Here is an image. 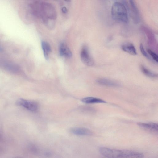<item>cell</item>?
<instances>
[{
    "label": "cell",
    "mask_w": 158,
    "mask_h": 158,
    "mask_svg": "<svg viewBox=\"0 0 158 158\" xmlns=\"http://www.w3.org/2000/svg\"><path fill=\"white\" fill-rule=\"evenodd\" d=\"M147 51L153 60L156 62H158V56L157 54L149 49H147Z\"/></svg>",
    "instance_id": "9a60e30c"
},
{
    "label": "cell",
    "mask_w": 158,
    "mask_h": 158,
    "mask_svg": "<svg viewBox=\"0 0 158 158\" xmlns=\"http://www.w3.org/2000/svg\"><path fill=\"white\" fill-rule=\"evenodd\" d=\"M41 46L44 57L46 60H48L49 54L51 51L50 46L47 42L43 41L41 42Z\"/></svg>",
    "instance_id": "4fadbf2b"
},
{
    "label": "cell",
    "mask_w": 158,
    "mask_h": 158,
    "mask_svg": "<svg viewBox=\"0 0 158 158\" xmlns=\"http://www.w3.org/2000/svg\"><path fill=\"white\" fill-rule=\"evenodd\" d=\"M70 131L75 135L81 136H91L92 132L89 129L85 127H74L70 129Z\"/></svg>",
    "instance_id": "52a82bcc"
},
{
    "label": "cell",
    "mask_w": 158,
    "mask_h": 158,
    "mask_svg": "<svg viewBox=\"0 0 158 158\" xmlns=\"http://www.w3.org/2000/svg\"></svg>",
    "instance_id": "d6986e66"
},
{
    "label": "cell",
    "mask_w": 158,
    "mask_h": 158,
    "mask_svg": "<svg viewBox=\"0 0 158 158\" xmlns=\"http://www.w3.org/2000/svg\"><path fill=\"white\" fill-rule=\"evenodd\" d=\"M141 69L142 72L148 77L154 78L157 76V74L151 72L143 65L141 66Z\"/></svg>",
    "instance_id": "5bb4252c"
},
{
    "label": "cell",
    "mask_w": 158,
    "mask_h": 158,
    "mask_svg": "<svg viewBox=\"0 0 158 158\" xmlns=\"http://www.w3.org/2000/svg\"><path fill=\"white\" fill-rule=\"evenodd\" d=\"M59 53L61 56L67 58H70L72 56V53L70 50L64 43H61L59 47Z\"/></svg>",
    "instance_id": "9c48e42d"
},
{
    "label": "cell",
    "mask_w": 158,
    "mask_h": 158,
    "mask_svg": "<svg viewBox=\"0 0 158 158\" xmlns=\"http://www.w3.org/2000/svg\"><path fill=\"white\" fill-rule=\"evenodd\" d=\"M99 150L100 154L106 158H143L144 157L142 153L130 150L101 147Z\"/></svg>",
    "instance_id": "7a4b0ae2"
},
{
    "label": "cell",
    "mask_w": 158,
    "mask_h": 158,
    "mask_svg": "<svg viewBox=\"0 0 158 158\" xmlns=\"http://www.w3.org/2000/svg\"><path fill=\"white\" fill-rule=\"evenodd\" d=\"M121 48L124 51L134 56L137 55L136 49L134 45L130 43H126L123 44Z\"/></svg>",
    "instance_id": "30bf717a"
},
{
    "label": "cell",
    "mask_w": 158,
    "mask_h": 158,
    "mask_svg": "<svg viewBox=\"0 0 158 158\" xmlns=\"http://www.w3.org/2000/svg\"><path fill=\"white\" fill-rule=\"evenodd\" d=\"M139 48L140 50L142 55L147 59H150V56L145 51L143 47V46L142 44H140Z\"/></svg>",
    "instance_id": "2e32d148"
},
{
    "label": "cell",
    "mask_w": 158,
    "mask_h": 158,
    "mask_svg": "<svg viewBox=\"0 0 158 158\" xmlns=\"http://www.w3.org/2000/svg\"><path fill=\"white\" fill-rule=\"evenodd\" d=\"M111 14L112 18L116 21L123 23L128 22L127 10L123 3L118 2L114 3L112 6Z\"/></svg>",
    "instance_id": "3957f363"
},
{
    "label": "cell",
    "mask_w": 158,
    "mask_h": 158,
    "mask_svg": "<svg viewBox=\"0 0 158 158\" xmlns=\"http://www.w3.org/2000/svg\"><path fill=\"white\" fill-rule=\"evenodd\" d=\"M96 82L99 85L109 87H116L119 86V84L116 82L107 79H98Z\"/></svg>",
    "instance_id": "8fae6325"
},
{
    "label": "cell",
    "mask_w": 158,
    "mask_h": 158,
    "mask_svg": "<svg viewBox=\"0 0 158 158\" xmlns=\"http://www.w3.org/2000/svg\"><path fill=\"white\" fill-rule=\"evenodd\" d=\"M80 57L82 62L87 66H92L94 64V60L89 54L88 48L86 46L82 49Z\"/></svg>",
    "instance_id": "277c9868"
},
{
    "label": "cell",
    "mask_w": 158,
    "mask_h": 158,
    "mask_svg": "<svg viewBox=\"0 0 158 158\" xmlns=\"http://www.w3.org/2000/svg\"><path fill=\"white\" fill-rule=\"evenodd\" d=\"M32 13L34 16L40 18L47 26L53 25L56 18V13L53 6L45 2H30Z\"/></svg>",
    "instance_id": "6da1fadb"
},
{
    "label": "cell",
    "mask_w": 158,
    "mask_h": 158,
    "mask_svg": "<svg viewBox=\"0 0 158 158\" xmlns=\"http://www.w3.org/2000/svg\"><path fill=\"white\" fill-rule=\"evenodd\" d=\"M137 125L141 128L150 133L157 135L158 132V125L155 123H144L139 122Z\"/></svg>",
    "instance_id": "8992f818"
},
{
    "label": "cell",
    "mask_w": 158,
    "mask_h": 158,
    "mask_svg": "<svg viewBox=\"0 0 158 158\" xmlns=\"http://www.w3.org/2000/svg\"><path fill=\"white\" fill-rule=\"evenodd\" d=\"M81 101L82 102L87 104L93 103H104L106 102L103 100L94 97H86L82 99Z\"/></svg>",
    "instance_id": "7c38bea8"
},
{
    "label": "cell",
    "mask_w": 158,
    "mask_h": 158,
    "mask_svg": "<svg viewBox=\"0 0 158 158\" xmlns=\"http://www.w3.org/2000/svg\"><path fill=\"white\" fill-rule=\"evenodd\" d=\"M130 10L131 11L134 23H137L139 20V11L133 0L129 1Z\"/></svg>",
    "instance_id": "ba28073f"
},
{
    "label": "cell",
    "mask_w": 158,
    "mask_h": 158,
    "mask_svg": "<svg viewBox=\"0 0 158 158\" xmlns=\"http://www.w3.org/2000/svg\"><path fill=\"white\" fill-rule=\"evenodd\" d=\"M17 104L31 111H36L38 109L37 104L33 101L21 99L17 101Z\"/></svg>",
    "instance_id": "5b68a950"
},
{
    "label": "cell",
    "mask_w": 158,
    "mask_h": 158,
    "mask_svg": "<svg viewBox=\"0 0 158 158\" xmlns=\"http://www.w3.org/2000/svg\"><path fill=\"white\" fill-rule=\"evenodd\" d=\"M51 153L49 152H46L44 153V155L47 157H49L51 155Z\"/></svg>",
    "instance_id": "ac0fdd59"
},
{
    "label": "cell",
    "mask_w": 158,
    "mask_h": 158,
    "mask_svg": "<svg viewBox=\"0 0 158 158\" xmlns=\"http://www.w3.org/2000/svg\"><path fill=\"white\" fill-rule=\"evenodd\" d=\"M61 10L62 12L64 13H66L67 12V9L65 7H63L62 8Z\"/></svg>",
    "instance_id": "e0dca14e"
}]
</instances>
